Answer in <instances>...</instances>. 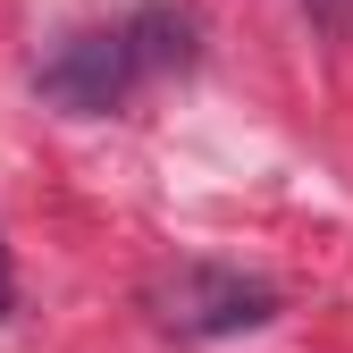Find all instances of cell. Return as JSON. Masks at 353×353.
I'll list each match as a JSON object with an SVG mask.
<instances>
[{
	"mask_svg": "<svg viewBox=\"0 0 353 353\" xmlns=\"http://www.w3.org/2000/svg\"><path fill=\"white\" fill-rule=\"evenodd\" d=\"M303 9L320 17V34H345V26H353V0H303Z\"/></svg>",
	"mask_w": 353,
	"mask_h": 353,
	"instance_id": "cell-3",
	"label": "cell"
},
{
	"mask_svg": "<svg viewBox=\"0 0 353 353\" xmlns=\"http://www.w3.org/2000/svg\"><path fill=\"white\" fill-rule=\"evenodd\" d=\"M34 84H42V101L68 110V118H110V110H126V93L152 84V76H143L135 42H126V17H118V26H93V34H68L59 51L34 68Z\"/></svg>",
	"mask_w": 353,
	"mask_h": 353,
	"instance_id": "cell-2",
	"label": "cell"
},
{
	"mask_svg": "<svg viewBox=\"0 0 353 353\" xmlns=\"http://www.w3.org/2000/svg\"><path fill=\"white\" fill-rule=\"evenodd\" d=\"M143 312L168 336H244L278 320V286L261 270H236V261H168V270L143 278Z\"/></svg>",
	"mask_w": 353,
	"mask_h": 353,
	"instance_id": "cell-1",
	"label": "cell"
},
{
	"mask_svg": "<svg viewBox=\"0 0 353 353\" xmlns=\"http://www.w3.org/2000/svg\"><path fill=\"white\" fill-rule=\"evenodd\" d=\"M17 312V270H9V244H0V320Z\"/></svg>",
	"mask_w": 353,
	"mask_h": 353,
	"instance_id": "cell-4",
	"label": "cell"
}]
</instances>
